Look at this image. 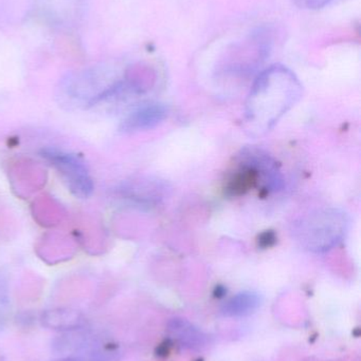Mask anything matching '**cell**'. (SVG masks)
Returning a JSON list of instances; mask_svg holds the SVG:
<instances>
[{
	"label": "cell",
	"instance_id": "cell-1",
	"mask_svg": "<svg viewBox=\"0 0 361 361\" xmlns=\"http://www.w3.org/2000/svg\"><path fill=\"white\" fill-rule=\"evenodd\" d=\"M302 94V84L292 70L282 65L267 68L259 74L246 99L248 128L258 135L271 130Z\"/></svg>",
	"mask_w": 361,
	"mask_h": 361
},
{
	"label": "cell",
	"instance_id": "cell-2",
	"mask_svg": "<svg viewBox=\"0 0 361 361\" xmlns=\"http://www.w3.org/2000/svg\"><path fill=\"white\" fill-rule=\"evenodd\" d=\"M347 214L337 208L316 210L303 216L294 228L297 241L304 250L322 252L338 245L348 233Z\"/></svg>",
	"mask_w": 361,
	"mask_h": 361
},
{
	"label": "cell",
	"instance_id": "cell-3",
	"mask_svg": "<svg viewBox=\"0 0 361 361\" xmlns=\"http://www.w3.org/2000/svg\"><path fill=\"white\" fill-rule=\"evenodd\" d=\"M55 353L76 356L86 361H118L119 348L107 339L86 326L78 330L64 332L52 343Z\"/></svg>",
	"mask_w": 361,
	"mask_h": 361
},
{
	"label": "cell",
	"instance_id": "cell-4",
	"mask_svg": "<svg viewBox=\"0 0 361 361\" xmlns=\"http://www.w3.org/2000/svg\"><path fill=\"white\" fill-rule=\"evenodd\" d=\"M42 157L57 171L72 195L85 199L93 193V179L86 165L76 154L59 149H45Z\"/></svg>",
	"mask_w": 361,
	"mask_h": 361
},
{
	"label": "cell",
	"instance_id": "cell-5",
	"mask_svg": "<svg viewBox=\"0 0 361 361\" xmlns=\"http://www.w3.org/2000/svg\"><path fill=\"white\" fill-rule=\"evenodd\" d=\"M271 47V34L260 30L244 40L239 48L231 53L226 70L231 73L245 74L256 69L269 54Z\"/></svg>",
	"mask_w": 361,
	"mask_h": 361
},
{
	"label": "cell",
	"instance_id": "cell-6",
	"mask_svg": "<svg viewBox=\"0 0 361 361\" xmlns=\"http://www.w3.org/2000/svg\"><path fill=\"white\" fill-rule=\"evenodd\" d=\"M169 110L163 104H143L129 112L120 125V130L125 133H140L154 128L167 118Z\"/></svg>",
	"mask_w": 361,
	"mask_h": 361
},
{
	"label": "cell",
	"instance_id": "cell-7",
	"mask_svg": "<svg viewBox=\"0 0 361 361\" xmlns=\"http://www.w3.org/2000/svg\"><path fill=\"white\" fill-rule=\"evenodd\" d=\"M170 338L182 349L201 352L209 345V336L184 318H173L167 326Z\"/></svg>",
	"mask_w": 361,
	"mask_h": 361
},
{
	"label": "cell",
	"instance_id": "cell-8",
	"mask_svg": "<svg viewBox=\"0 0 361 361\" xmlns=\"http://www.w3.org/2000/svg\"><path fill=\"white\" fill-rule=\"evenodd\" d=\"M40 322L45 328L61 331L63 333L88 326V322L83 314L70 309L46 311L42 313Z\"/></svg>",
	"mask_w": 361,
	"mask_h": 361
},
{
	"label": "cell",
	"instance_id": "cell-9",
	"mask_svg": "<svg viewBox=\"0 0 361 361\" xmlns=\"http://www.w3.org/2000/svg\"><path fill=\"white\" fill-rule=\"evenodd\" d=\"M261 303L262 297L258 293L244 290L227 300L223 305L220 313L228 318L248 317L258 311Z\"/></svg>",
	"mask_w": 361,
	"mask_h": 361
},
{
	"label": "cell",
	"instance_id": "cell-10",
	"mask_svg": "<svg viewBox=\"0 0 361 361\" xmlns=\"http://www.w3.org/2000/svg\"><path fill=\"white\" fill-rule=\"evenodd\" d=\"M10 314V297L6 282L0 278V331L4 330Z\"/></svg>",
	"mask_w": 361,
	"mask_h": 361
},
{
	"label": "cell",
	"instance_id": "cell-11",
	"mask_svg": "<svg viewBox=\"0 0 361 361\" xmlns=\"http://www.w3.org/2000/svg\"><path fill=\"white\" fill-rule=\"evenodd\" d=\"M294 4L304 10H318L328 6L333 0H292Z\"/></svg>",
	"mask_w": 361,
	"mask_h": 361
},
{
	"label": "cell",
	"instance_id": "cell-12",
	"mask_svg": "<svg viewBox=\"0 0 361 361\" xmlns=\"http://www.w3.org/2000/svg\"><path fill=\"white\" fill-rule=\"evenodd\" d=\"M57 361H86L81 357H76V356H64L61 360Z\"/></svg>",
	"mask_w": 361,
	"mask_h": 361
}]
</instances>
